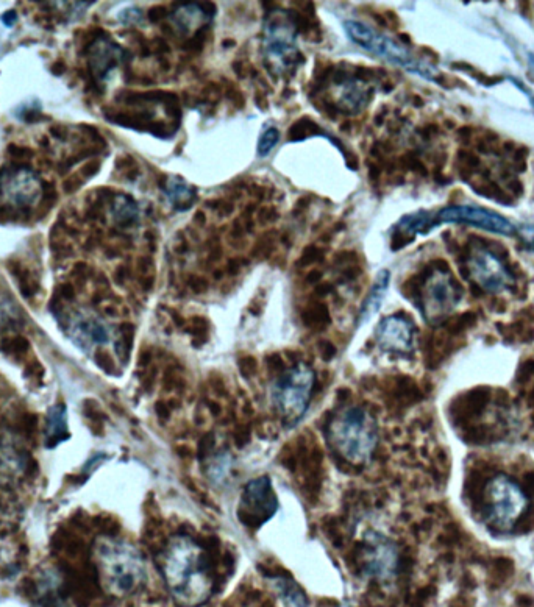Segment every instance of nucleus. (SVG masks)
Segmentation results:
<instances>
[{
	"label": "nucleus",
	"instance_id": "nucleus-1",
	"mask_svg": "<svg viewBox=\"0 0 534 607\" xmlns=\"http://www.w3.org/2000/svg\"><path fill=\"white\" fill-rule=\"evenodd\" d=\"M158 570L172 600L180 607H202L213 597L214 579L205 551L193 537L178 534L157 558Z\"/></svg>",
	"mask_w": 534,
	"mask_h": 607
},
{
	"label": "nucleus",
	"instance_id": "nucleus-2",
	"mask_svg": "<svg viewBox=\"0 0 534 607\" xmlns=\"http://www.w3.org/2000/svg\"><path fill=\"white\" fill-rule=\"evenodd\" d=\"M93 556L100 586L111 597H132L146 586L149 578L146 559L129 540L99 537Z\"/></svg>",
	"mask_w": 534,
	"mask_h": 607
},
{
	"label": "nucleus",
	"instance_id": "nucleus-3",
	"mask_svg": "<svg viewBox=\"0 0 534 607\" xmlns=\"http://www.w3.org/2000/svg\"><path fill=\"white\" fill-rule=\"evenodd\" d=\"M327 441L336 455L350 466H366L374 458L380 442L377 419L363 406L339 409L328 420Z\"/></svg>",
	"mask_w": 534,
	"mask_h": 607
},
{
	"label": "nucleus",
	"instance_id": "nucleus-4",
	"mask_svg": "<svg viewBox=\"0 0 534 607\" xmlns=\"http://www.w3.org/2000/svg\"><path fill=\"white\" fill-rule=\"evenodd\" d=\"M342 29L346 32L347 40L363 49L367 54L388 61L397 68L417 75L427 82L439 83L438 69L428 61L416 57L405 44L394 40L392 36L374 29L366 22L355 21V19H347L342 22Z\"/></svg>",
	"mask_w": 534,
	"mask_h": 607
},
{
	"label": "nucleus",
	"instance_id": "nucleus-5",
	"mask_svg": "<svg viewBox=\"0 0 534 607\" xmlns=\"http://www.w3.org/2000/svg\"><path fill=\"white\" fill-rule=\"evenodd\" d=\"M316 373L308 364L297 363L275 380L272 403L288 428H294L307 414L313 398Z\"/></svg>",
	"mask_w": 534,
	"mask_h": 607
},
{
	"label": "nucleus",
	"instance_id": "nucleus-6",
	"mask_svg": "<svg viewBox=\"0 0 534 607\" xmlns=\"http://www.w3.org/2000/svg\"><path fill=\"white\" fill-rule=\"evenodd\" d=\"M299 29L292 11L275 8L267 13L264 21V60L275 71H288L302 63L299 50Z\"/></svg>",
	"mask_w": 534,
	"mask_h": 607
},
{
	"label": "nucleus",
	"instance_id": "nucleus-7",
	"mask_svg": "<svg viewBox=\"0 0 534 607\" xmlns=\"http://www.w3.org/2000/svg\"><path fill=\"white\" fill-rule=\"evenodd\" d=\"M528 506V495L510 476L495 475L486 484V523L495 531H511L524 517Z\"/></svg>",
	"mask_w": 534,
	"mask_h": 607
},
{
	"label": "nucleus",
	"instance_id": "nucleus-8",
	"mask_svg": "<svg viewBox=\"0 0 534 607\" xmlns=\"http://www.w3.org/2000/svg\"><path fill=\"white\" fill-rule=\"evenodd\" d=\"M463 300V288L449 269L435 267L422 283L419 308L428 324H441Z\"/></svg>",
	"mask_w": 534,
	"mask_h": 607
},
{
	"label": "nucleus",
	"instance_id": "nucleus-9",
	"mask_svg": "<svg viewBox=\"0 0 534 607\" xmlns=\"http://www.w3.org/2000/svg\"><path fill=\"white\" fill-rule=\"evenodd\" d=\"M57 319L66 338L86 355L114 341L113 327L91 309H63Z\"/></svg>",
	"mask_w": 534,
	"mask_h": 607
},
{
	"label": "nucleus",
	"instance_id": "nucleus-10",
	"mask_svg": "<svg viewBox=\"0 0 534 607\" xmlns=\"http://www.w3.org/2000/svg\"><path fill=\"white\" fill-rule=\"evenodd\" d=\"M43 194V180L30 167L11 166L0 172V205L15 210L33 208L41 202Z\"/></svg>",
	"mask_w": 534,
	"mask_h": 607
},
{
	"label": "nucleus",
	"instance_id": "nucleus-11",
	"mask_svg": "<svg viewBox=\"0 0 534 607\" xmlns=\"http://www.w3.org/2000/svg\"><path fill=\"white\" fill-rule=\"evenodd\" d=\"M467 269L472 280L491 294L510 291L516 284V277L508 264L485 245H475L467 258Z\"/></svg>",
	"mask_w": 534,
	"mask_h": 607
},
{
	"label": "nucleus",
	"instance_id": "nucleus-12",
	"mask_svg": "<svg viewBox=\"0 0 534 607\" xmlns=\"http://www.w3.org/2000/svg\"><path fill=\"white\" fill-rule=\"evenodd\" d=\"M364 575L377 583L388 584L399 575L400 551L394 540L380 533H369L361 553Z\"/></svg>",
	"mask_w": 534,
	"mask_h": 607
},
{
	"label": "nucleus",
	"instance_id": "nucleus-13",
	"mask_svg": "<svg viewBox=\"0 0 534 607\" xmlns=\"http://www.w3.org/2000/svg\"><path fill=\"white\" fill-rule=\"evenodd\" d=\"M438 224H463L500 236H513L517 227L508 217L475 205H450L436 211Z\"/></svg>",
	"mask_w": 534,
	"mask_h": 607
},
{
	"label": "nucleus",
	"instance_id": "nucleus-14",
	"mask_svg": "<svg viewBox=\"0 0 534 607\" xmlns=\"http://www.w3.org/2000/svg\"><path fill=\"white\" fill-rule=\"evenodd\" d=\"M277 511V495L269 476H260L246 484L239 505V519L244 525L258 528Z\"/></svg>",
	"mask_w": 534,
	"mask_h": 607
},
{
	"label": "nucleus",
	"instance_id": "nucleus-15",
	"mask_svg": "<svg viewBox=\"0 0 534 607\" xmlns=\"http://www.w3.org/2000/svg\"><path fill=\"white\" fill-rule=\"evenodd\" d=\"M375 341L381 352L394 356H411L416 352L417 328L405 314H392L380 320Z\"/></svg>",
	"mask_w": 534,
	"mask_h": 607
},
{
	"label": "nucleus",
	"instance_id": "nucleus-16",
	"mask_svg": "<svg viewBox=\"0 0 534 607\" xmlns=\"http://www.w3.org/2000/svg\"><path fill=\"white\" fill-rule=\"evenodd\" d=\"M125 55L127 52L110 36H97L88 49L89 71L96 82L107 83L113 72L124 63Z\"/></svg>",
	"mask_w": 534,
	"mask_h": 607
},
{
	"label": "nucleus",
	"instance_id": "nucleus-17",
	"mask_svg": "<svg viewBox=\"0 0 534 607\" xmlns=\"http://www.w3.org/2000/svg\"><path fill=\"white\" fill-rule=\"evenodd\" d=\"M30 469V455L18 437H0V478L7 483L22 480Z\"/></svg>",
	"mask_w": 534,
	"mask_h": 607
},
{
	"label": "nucleus",
	"instance_id": "nucleus-18",
	"mask_svg": "<svg viewBox=\"0 0 534 607\" xmlns=\"http://www.w3.org/2000/svg\"><path fill=\"white\" fill-rule=\"evenodd\" d=\"M214 16V10L207 8L203 4H186L175 8L169 15V21L174 25L177 32H182V35L194 32L199 29L200 25L211 21Z\"/></svg>",
	"mask_w": 534,
	"mask_h": 607
},
{
	"label": "nucleus",
	"instance_id": "nucleus-19",
	"mask_svg": "<svg viewBox=\"0 0 534 607\" xmlns=\"http://www.w3.org/2000/svg\"><path fill=\"white\" fill-rule=\"evenodd\" d=\"M389 283H391V272L388 269L380 270L374 283H372L371 291L361 305L360 314H358V327L369 322L380 311L381 305L385 302L386 294H388Z\"/></svg>",
	"mask_w": 534,
	"mask_h": 607
},
{
	"label": "nucleus",
	"instance_id": "nucleus-20",
	"mask_svg": "<svg viewBox=\"0 0 534 607\" xmlns=\"http://www.w3.org/2000/svg\"><path fill=\"white\" fill-rule=\"evenodd\" d=\"M163 191L169 205L178 213L191 210L196 203V191L193 186L188 185L183 178L177 177V175L168 178V182L164 183Z\"/></svg>",
	"mask_w": 534,
	"mask_h": 607
},
{
	"label": "nucleus",
	"instance_id": "nucleus-21",
	"mask_svg": "<svg viewBox=\"0 0 534 607\" xmlns=\"http://www.w3.org/2000/svg\"><path fill=\"white\" fill-rule=\"evenodd\" d=\"M69 437L68 411L63 405H54L47 411L44 442L47 448H54Z\"/></svg>",
	"mask_w": 534,
	"mask_h": 607
},
{
	"label": "nucleus",
	"instance_id": "nucleus-22",
	"mask_svg": "<svg viewBox=\"0 0 534 607\" xmlns=\"http://www.w3.org/2000/svg\"><path fill=\"white\" fill-rule=\"evenodd\" d=\"M438 219L436 211L419 210L416 213L406 214L396 224V230L400 235H428L431 231L438 228Z\"/></svg>",
	"mask_w": 534,
	"mask_h": 607
},
{
	"label": "nucleus",
	"instance_id": "nucleus-23",
	"mask_svg": "<svg viewBox=\"0 0 534 607\" xmlns=\"http://www.w3.org/2000/svg\"><path fill=\"white\" fill-rule=\"evenodd\" d=\"M372 91L366 83L361 80H347L342 85V93L339 96V105H344L346 110L350 113H358V111L364 110L367 103H369V97H371Z\"/></svg>",
	"mask_w": 534,
	"mask_h": 607
},
{
	"label": "nucleus",
	"instance_id": "nucleus-24",
	"mask_svg": "<svg viewBox=\"0 0 534 607\" xmlns=\"http://www.w3.org/2000/svg\"><path fill=\"white\" fill-rule=\"evenodd\" d=\"M275 590H277L291 606L294 607H308V598L305 593L302 592L299 586L294 581L286 578H274L272 579Z\"/></svg>",
	"mask_w": 534,
	"mask_h": 607
},
{
	"label": "nucleus",
	"instance_id": "nucleus-25",
	"mask_svg": "<svg viewBox=\"0 0 534 607\" xmlns=\"http://www.w3.org/2000/svg\"><path fill=\"white\" fill-rule=\"evenodd\" d=\"M113 217L114 221L125 227L136 224L139 219V210L135 200L127 196L116 197L113 203Z\"/></svg>",
	"mask_w": 534,
	"mask_h": 607
},
{
	"label": "nucleus",
	"instance_id": "nucleus-26",
	"mask_svg": "<svg viewBox=\"0 0 534 607\" xmlns=\"http://www.w3.org/2000/svg\"><path fill=\"white\" fill-rule=\"evenodd\" d=\"M280 142V130L277 127H267L258 139V157L264 158L277 147Z\"/></svg>",
	"mask_w": 534,
	"mask_h": 607
},
{
	"label": "nucleus",
	"instance_id": "nucleus-27",
	"mask_svg": "<svg viewBox=\"0 0 534 607\" xmlns=\"http://www.w3.org/2000/svg\"><path fill=\"white\" fill-rule=\"evenodd\" d=\"M124 21L127 22V24H143V11L138 10V8H129V10H125Z\"/></svg>",
	"mask_w": 534,
	"mask_h": 607
},
{
	"label": "nucleus",
	"instance_id": "nucleus-28",
	"mask_svg": "<svg viewBox=\"0 0 534 607\" xmlns=\"http://www.w3.org/2000/svg\"><path fill=\"white\" fill-rule=\"evenodd\" d=\"M520 236H522V241L527 244L528 249H531L534 252V227L525 225V227L520 230Z\"/></svg>",
	"mask_w": 534,
	"mask_h": 607
},
{
	"label": "nucleus",
	"instance_id": "nucleus-29",
	"mask_svg": "<svg viewBox=\"0 0 534 607\" xmlns=\"http://www.w3.org/2000/svg\"><path fill=\"white\" fill-rule=\"evenodd\" d=\"M528 66H530V72L534 77V54H528Z\"/></svg>",
	"mask_w": 534,
	"mask_h": 607
}]
</instances>
